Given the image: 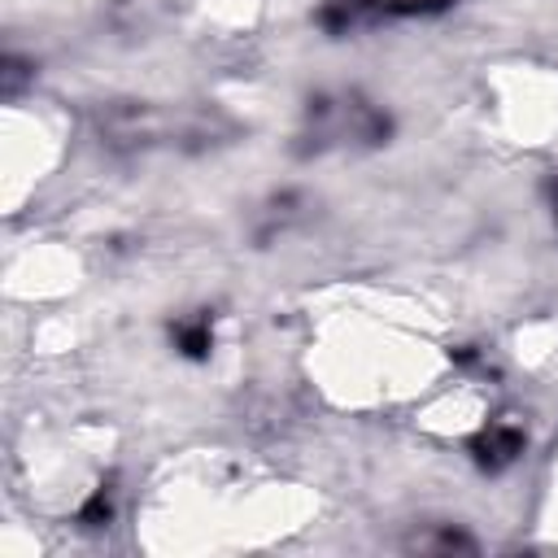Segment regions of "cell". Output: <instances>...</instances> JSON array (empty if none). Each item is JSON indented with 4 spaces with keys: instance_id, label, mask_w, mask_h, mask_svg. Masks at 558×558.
Returning a JSON list of instances; mask_svg holds the SVG:
<instances>
[{
    "instance_id": "5b68a950",
    "label": "cell",
    "mask_w": 558,
    "mask_h": 558,
    "mask_svg": "<svg viewBox=\"0 0 558 558\" xmlns=\"http://www.w3.org/2000/svg\"><path fill=\"white\" fill-rule=\"evenodd\" d=\"M170 340H174V349L183 353V357H209V349H214V327H209V318L201 314V318H183V323H174L170 327Z\"/></svg>"
},
{
    "instance_id": "3957f363",
    "label": "cell",
    "mask_w": 558,
    "mask_h": 558,
    "mask_svg": "<svg viewBox=\"0 0 558 558\" xmlns=\"http://www.w3.org/2000/svg\"><path fill=\"white\" fill-rule=\"evenodd\" d=\"M449 4L453 0H327L318 9V26L327 35H353V31H371V26L401 22V17H427Z\"/></svg>"
},
{
    "instance_id": "8992f818",
    "label": "cell",
    "mask_w": 558,
    "mask_h": 558,
    "mask_svg": "<svg viewBox=\"0 0 558 558\" xmlns=\"http://www.w3.org/2000/svg\"><path fill=\"white\" fill-rule=\"evenodd\" d=\"M109 519H113V497H109V488H96L92 501L78 510V523L83 527H109Z\"/></svg>"
},
{
    "instance_id": "7a4b0ae2",
    "label": "cell",
    "mask_w": 558,
    "mask_h": 558,
    "mask_svg": "<svg viewBox=\"0 0 558 558\" xmlns=\"http://www.w3.org/2000/svg\"><path fill=\"white\" fill-rule=\"evenodd\" d=\"M310 148H331V144H384L388 140V113L357 96H318L310 105Z\"/></svg>"
},
{
    "instance_id": "6da1fadb",
    "label": "cell",
    "mask_w": 558,
    "mask_h": 558,
    "mask_svg": "<svg viewBox=\"0 0 558 558\" xmlns=\"http://www.w3.org/2000/svg\"><path fill=\"white\" fill-rule=\"evenodd\" d=\"M231 135V122L218 113L196 109H157V105H118L100 118V140L118 153H148V148H205Z\"/></svg>"
},
{
    "instance_id": "52a82bcc",
    "label": "cell",
    "mask_w": 558,
    "mask_h": 558,
    "mask_svg": "<svg viewBox=\"0 0 558 558\" xmlns=\"http://www.w3.org/2000/svg\"><path fill=\"white\" fill-rule=\"evenodd\" d=\"M22 78H26V65L17 57H9V65H4V96H17Z\"/></svg>"
},
{
    "instance_id": "277c9868",
    "label": "cell",
    "mask_w": 558,
    "mask_h": 558,
    "mask_svg": "<svg viewBox=\"0 0 558 558\" xmlns=\"http://www.w3.org/2000/svg\"><path fill=\"white\" fill-rule=\"evenodd\" d=\"M471 453H475L480 466L501 471V466H510V462L523 453V432H519L514 423H493V427H484V432L471 440Z\"/></svg>"
}]
</instances>
